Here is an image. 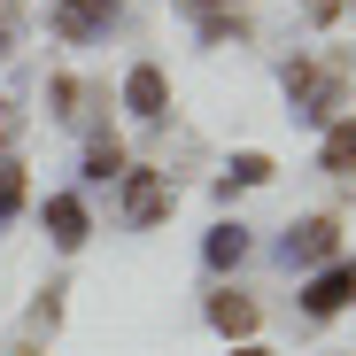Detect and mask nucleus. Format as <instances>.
<instances>
[{
  "mask_svg": "<svg viewBox=\"0 0 356 356\" xmlns=\"http://www.w3.org/2000/svg\"><path fill=\"white\" fill-rule=\"evenodd\" d=\"M209 325H217L225 341H248V333L264 325V310L248 302V294H241V286H225V294H209Z\"/></svg>",
  "mask_w": 356,
  "mask_h": 356,
  "instance_id": "obj_9",
  "label": "nucleus"
},
{
  "mask_svg": "<svg viewBox=\"0 0 356 356\" xmlns=\"http://www.w3.org/2000/svg\"><path fill=\"white\" fill-rule=\"evenodd\" d=\"M124 108L140 116V124H163V116H170V86H163L155 63H132V78H124Z\"/></svg>",
  "mask_w": 356,
  "mask_h": 356,
  "instance_id": "obj_8",
  "label": "nucleus"
},
{
  "mask_svg": "<svg viewBox=\"0 0 356 356\" xmlns=\"http://www.w3.org/2000/svg\"><path fill=\"white\" fill-rule=\"evenodd\" d=\"M348 302H356V264H348V256L318 264V271H310V286H302V318H341Z\"/></svg>",
  "mask_w": 356,
  "mask_h": 356,
  "instance_id": "obj_4",
  "label": "nucleus"
},
{
  "mask_svg": "<svg viewBox=\"0 0 356 356\" xmlns=\"http://www.w3.org/2000/svg\"><path fill=\"white\" fill-rule=\"evenodd\" d=\"M318 170H325V178H356V116H333V124H325Z\"/></svg>",
  "mask_w": 356,
  "mask_h": 356,
  "instance_id": "obj_10",
  "label": "nucleus"
},
{
  "mask_svg": "<svg viewBox=\"0 0 356 356\" xmlns=\"http://www.w3.org/2000/svg\"><path fill=\"white\" fill-rule=\"evenodd\" d=\"M47 101H54V116H63V124H78V101H86V86H78V78H54V86H47Z\"/></svg>",
  "mask_w": 356,
  "mask_h": 356,
  "instance_id": "obj_15",
  "label": "nucleus"
},
{
  "mask_svg": "<svg viewBox=\"0 0 356 356\" xmlns=\"http://www.w3.org/2000/svg\"><path fill=\"white\" fill-rule=\"evenodd\" d=\"M279 86H286V101H294V116H302V124H333L341 116V101H348V63H302V54H294V63L279 70Z\"/></svg>",
  "mask_w": 356,
  "mask_h": 356,
  "instance_id": "obj_1",
  "label": "nucleus"
},
{
  "mask_svg": "<svg viewBox=\"0 0 356 356\" xmlns=\"http://www.w3.org/2000/svg\"><path fill=\"white\" fill-rule=\"evenodd\" d=\"M271 178H279V163H271L264 147H241V155L225 163V178H217V194H232V186H271Z\"/></svg>",
  "mask_w": 356,
  "mask_h": 356,
  "instance_id": "obj_11",
  "label": "nucleus"
},
{
  "mask_svg": "<svg viewBox=\"0 0 356 356\" xmlns=\"http://www.w3.org/2000/svg\"><path fill=\"white\" fill-rule=\"evenodd\" d=\"M16 209H24V163H16V155H0V232L16 225Z\"/></svg>",
  "mask_w": 356,
  "mask_h": 356,
  "instance_id": "obj_14",
  "label": "nucleus"
},
{
  "mask_svg": "<svg viewBox=\"0 0 356 356\" xmlns=\"http://www.w3.org/2000/svg\"><path fill=\"white\" fill-rule=\"evenodd\" d=\"M178 8L194 16V39H202V47H232V39H248V16L232 8V0H178Z\"/></svg>",
  "mask_w": 356,
  "mask_h": 356,
  "instance_id": "obj_7",
  "label": "nucleus"
},
{
  "mask_svg": "<svg viewBox=\"0 0 356 356\" xmlns=\"http://www.w3.org/2000/svg\"><path fill=\"white\" fill-rule=\"evenodd\" d=\"M341 8H348V0H302V16H310V24H341Z\"/></svg>",
  "mask_w": 356,
  "mask_h": 356,
  "instance_id": "obj_17",
  "label": "nucleus"
},
{
  "mask_svg": "<svg viewBox=\"0 0 356 356\" xmlns=\"http://www.w3.org/2000/svg\"><path fill=\"white\" fill-rule=\"evenodd\" d=\"M333 256H341V217H302V225L279 232V264L286 271H318Z\"/></svg>",
  "mask_w": 356,
  "mask_h": 356,
  "instance_id": "obj_2",
  "label": "nucleus"
},
{
  "mask_svg": "<svg viewBox=\"0 0 356 356\" xmlns=\"http://www.w3.org/2000/svg\"><path fill=\"white\" fill-rule=\"evenodd\" d=\"M108 178H124V147L101 132V140L86 147V186H108Z\"/></svg>",
  "mask_w": 356,
  "mask_h": 356,
  "instance_id": "obj_13",
  "label": "nucleus"
},
{
  "mask_svg": "<svg viewBox=\"0 0 356 356\" xmlns=\"http://www.w3.org/2000/svg\"><path fill=\"white\" fill-rule=\"evenodd\" d=\"M202 264H209V271H232V264H248V225H217L209 241H202Z\"/></svg>",
  "mask_w": 356,
  "mask_h": 356,
  "instance_id": "obj_12",
  "label": "nucleus"
},
{
  "mask_svg": "<svg viewBox=\"0 0 356 356\" xmlns=\"http://www.w3.org/2000/svg\"><path fill=\"white\" fill-rule=\"evenodd\" d=\"M16 132H24V108H16V101H0V155H8Z\"/></svg>",
  "mask_w": 356,
  "mask_h": 356,
  "instance_id": "obj_16",
  "label": "nucleus"
},
{
  "mask_svg": "<svg viewBox=\"0 0 356 356\" xmlns=\"http://www.w3.org/2000/svg\"><path fill=\"white\" fill-rule=\"evenodd\" d=\"M47 24H54V39L93 47V39H108V31H116V0H54Z\"/></svg>",
  "mask_w": 356,
  "mask_h": 356,
  "instance_id": "obj_3",
  "label": "nucleus"
},
{
  "mask_svg": "<svg viewBox=\"0 0 356 356\" xmlns=\"http://www.w3.org/2000/svg\"><path fill=\"white\" fill-rule=\"evenodd\" d=\"M0 63H8V24H0Z\"/></svg>",
  "mask_w": 356,
  "mask_h": 356,
  "instance_id": "obj_19",
  "label": "nucleus"
},
{
  "mask_svg": "<svg viewBox=\"0 0 356 356\" xmlns=\"http://www.w3.org/2000/svg\"><path fill=\"white\" fill-rule=\"evenodd\" d=\"M232 356H271V348H256V341H241V348H232Z\"/></svg>",
  "mask_w": 356,
  "mask_h": 356,
  "instance_id": "obj_18",
  "label": "nucleus"
},
{
  "mask_svg": "<svg viewBox=\"0 0 356 356\" xmlns=\"http://www.w3.org/2000/svg\"><path fill=\"white\" fill-rule=\"evenodd\" d=\"M39 225H47V241L63 248V256H78V248H86V232H93V217H86V202H78V194H47Z\"/></svg>",
  "mask_w": 356,
  "mask_h": 356,
  "instance_id": "obj_6",
  "label": "nucleus"
},
{
  "mask_svg": "<svg viewBox=\"0 0 356 356\" xmlns=\"http://www.w3.org/2000/svg\"><path fill=\"white\" fill-rule=\"evenodd\" d=\"M170 217V178L163 170H132L124 163V225L132 232H147V225H163Z\"/></svg>",
  "mask_w": 356,
  "mask_h": 356,
  "instance_id": "obj_5",
  "label": "nucleus"
}]
</instances>
